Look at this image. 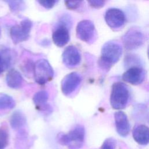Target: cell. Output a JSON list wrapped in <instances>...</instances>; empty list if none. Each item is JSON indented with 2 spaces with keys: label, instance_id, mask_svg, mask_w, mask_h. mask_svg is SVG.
<instances>
[{
  "label": "cell",
  "instance_id": "9",
  "mask_svg": "<svg viewBox=\"0 0 149 149\" xmlns=\"http://www.w3.org/2000/svg\"><path fill=\"white\" fill-rule=\"evenodd\" d=\"M81 77L76 72H72L66 76L62 80L61 88L65 95L72 94L79 86Z\"/></svg>",
  "mask_w": 149,
  "mask_h": 149
},
{
  "label": "cell",
  "instance_id": "6",
  "mask_svg": "<svg viewBox=\"0 0 149 149\" xmlns=\"http://www.w3.org/2000/svg\"><path fill=\"white\" fill-rule=\"evenodd\" d=\"M122 41L126 49L132 50L140 47L144 41L142 33L137 29L129 30L123 36Z\"/></svg>",
  "mask_w": 149,
  "mask_h": 149
},
{
  "label": "cell",
  "instance_id": "3",
  "mask_svg": "<svg viewBox=\"0 0 149 149\" xmlns=\"http://www.w3.org/2000/svg\"><path fill=\"white\" fill-rule=\"evenodd\" d=\"M129 98V91L125 84L121 82L113 84L110 95L111 107L115 109L124 108Z\"/></svg>",
  "mask_w": 149,
  "mask_h": 149
},
{
  "label": "cell",
  "instance_id": "22",
  "mask_svg": "<svg viewBox=\"0 0 149 149\" xmlns=\"http://www.w3.org/2000/svg\"><path fill=\"white\" fill-rule=\"evenodd\" d=\"M6 2L9 4L11 10L13 11L20 10L23 8V2L20 1H8Z\"/></svg>",
  "mask_w": 149,
  "mask_h": 149
},
{
  "label": "cell",
  "instance_id": "13",
  "mask_svg": "<svg viewBox=\"0 0 149 149\" xmlns=\"http://www.w3.org/2000/svg\"><path fill=\"white\" fill-rule=\"evenodd\" d=\"M123 80L130 84H140L144 79V70L139 67H133L127 70L122 76Z\"/></svg>",
  "mask_w": 149,
  "mask_h": 149
},
{
  "label": "cell",
  "instance_id": "1",
  "mask_svg": "<svg viewBox=\"0 0 149 149\" xmlns=\"http://www.w3.org/2000/svg\"><path fill=\"white\" fill-rule=\"evenodd\" d=\"M122 47L119 44L114 41L106 42L101 49L100 65L108 69L115 64L121 56Z\"/></svg>",
  "mask_w": 149,
  "mask_h": 149
},
{
  "label": "cell",
  "instance_id": "21",
  "mask_svg": "<svg viewBox=\"0 0 149 149\" xmlns=\"http://www.w3.org/2000/svg\"><path fill=\"white\" fill-rule=\"evenodd\" d=\"M26 137L25 134L21 133L19 139L16 142V149H27L29 147V144H28Z\"/></svg>",
  "mask_w": 149,
  "mask_h": 149
},
{
  "label": "cell",
  "instance_id": "17",
  "mask_svg": "<svg viewBox=\"0 0 149 149\" xmlns=\"http://www.w3.org/2000/svg\"><path fill=\"white\" fill-rule=\"evenodd\" d=\"M10 123L14 129H19L22 127L26 123V118L23 114L19 111L15 112L11 116Z\"/></svg>",
  "mask_w": 149,
  "mask_h": 149
},
{
  "label": "cell",
  "instance_id": "14",
  "mask_svg": "<svg viewBox=\"0 0 149 149\" xmlns=\"http://www.w3.org/2000/svg\"><path fill=\"white\" fill-rule=\"evenodd\" d=\"M132 135L134 140L139 144L146 145L149 143V127L144 125L136 126Z\"/></svg>",
  "mask_w": 149,
  "mask_h": 149
},
{
  "label": "cell",
  "instance_id": "7",
  "mask_svg": "<svg viewBox=\"0 0 149 149\" xmlns=\"http://www.w3.org/2000/svg\"><path fill=\"white\" fill-rule=\"evenodd\" d=\"M76 35L79 39L84 42L92 41L95 35V29L93 23L88 20L80 22L76 27Z\"/></svg>",
  "mask_w": 149,
  "mask_h": 149
},
{
  "label": "cell",
  "instance_id": "5",
  "mask_svg": "<svg viewBox=\"0 0 149 149\" xmlns=\"http://www.w3.org/2000/svg\"><path fill=\"white\" fill-rule=\"evenodd\" d=\"M32 22L28 19L23 20L19 24L13 26L10 30L12 41L17 44L26 40L29 37Z\"/></svg>",
  "mask_w": 149,
  "mask_h": 149
},
{
  "label": "cell",
  "instance_id": "19",
  "mask_svg": "<svg viewBox=\"0 0 149 149\" xmlns=\"http://www.w3.org/2000/svg\"><path fill=\"white\" fill-rule=\"evenodd\" d=\"M48 95L45 91H40L36 93L33 97V101L37 107L43 106L48 100Z\"/></svg>",
  "mask_w": 149,
  "mask_h": 149
},
{
  "label": "cell",
  "instance_id": "4",
  "mask_svg": "<svg viewBox=\"0 0 149 149\" xmlns=\"http://www.w3.org/2000/svg\"><path fill=\"white\" fill-rule=\"evenodd\" d=\"M33 70L34 80L40 84H44L49 81L54 76L52 68L45 59L38 60L34 65Z\"/></svg>",
  "mask_w": 149,
  "mask_h": 149
},
{
  "label": "cell",
  "instance_id": "15",
  "mask_svg": "<svg viewBox=\"0 0 149 149\" xmlns=\"http://www.w3.org/2000/svg\"><path fill=\"white\" fill-rule=\"evenodd\" d=\"M23 81V79L20 73L15 69L10 70L6 76V83L9 87L12 88L20 87Z\"/></svg>",
  "mask_w": 149,
  "mask_h": 149
},
{
  "label": "cell",
  "instance_id": "2",
  "mask_svg": "<svg viewBox=\"0 0 149 149\" xmlns=\"http://www.w3.org/2000/svg\"><path fill=\"white\" fill-rule=\"evenodd\" d=\"M85 130L83 126L77 125L68 134L59 137V143L66 146L69 149H79L84 143Z\"/></svg>",
  "mask_w": 149,
  "mask_h": 149
},
{
  "label": "cell",
  "instance_id": "16",
  "mask_svg": "<svg viewBox=\"0 0 149 149\" xmlns=\"http://www.w3.org/2000/svg\"><path fill=\"white\" fill-rule=\"evenodd\" d=\"M12 55L8 49L0 50V73L6 70L11 63Z\"/></svg>",
  "mask_w": 149,
  "mask_h": 149
},
{
  "label": "cell",
  "instance_id": "18",
  "mask_svg": "<svg viewBox=\"0 0 149 149\" xmlns=\"http://www.w3.org/2000/svg\"><path fill=\"white\" fill-rule=\"evenodd\" d=\"M15 106V100L5 94L0 95V109H12Z\"/></svg>",
  "mask_w": 149,
  "mask_h": 149
},
{
  "label": "cell",
  "instance_id": "24",
  "mask_svg": "<svg viewBox=\"0 0 149 149\" xmlns=\"http://www.w3.org/2000/svg\"><path fill=\"white\" fill-rule=\"evenodd\" d=\"M38 2L40 4H41V5H42V6H44V8H47V9L52 8L54 6V5L55 4V3L56 2V1L55 0H54V1H49V0L39 1Z\"/></svg>",
  "mask_w": 149,
  "mask_h": 149
},
{
  "label": "cell",
  "instance_id": "26",
  "mask_svg": "<svg viewBox=\"0 0 149 149\" xmlns=\"http://www.w3.org/2000/svg\"><path fill=\"white\" fill-rule=\"evenodd\" d=\"M88 3L93 8H100L102 7L104 5L105 1H100V0H94V1H89Z\"/></svg>",
  "mask_w": 149,
  "mask_h": 149
},
{
  "label": "cell",
  "instance_id": "23",
  "mask_svg": "<svg viewBox=\"0 0 149 149\" xmlns=\"http://www.w3.org/2000/svg\"><path fill=\"white\" fill-rule=\"evenodd\" d=\"M116 141L113 138H108L103 143L101 149H115Z\"/></svg>",
  "mask_w": 149,
  "mask_h": 149
},
{
  "label": "cell",
  "instance_id": "11",
  "mask_svg": "<svg viewBox=\"0 0 149 149\" xmlns=\"http://www.w3.org/2000/svg\"><path fill=\"white\" fill-rule=\"evenodd\" d=\"M62 60L67 66L74 67L81 61L80 54L75 47L72 45L69 46L66 48L62 54Z\"/></svg>",
  "mask_w": 149,
  "mask_h": 149
},
{
  "label": "cell",
  "instance_id": "8",
  "mask_svg": "<svg viewBox=\"0 0 149 149\" xmlns=\"http://www.w3.org/2000/svg\"><path fill=\"white\" fill-rule=\"evenodd\" d=\"M105 20L110 27L117 29L124 24L125 16L121 10L116 8H111L107 10L105 15Z\"/></svg>",
  "mask_w": 149,
  "mask_h": 149
},
{
  "label": "cell",
  "instance_id": "10",
  "mask_svg": "<svg viewBox=\"0 0 149 149\" xmlns=\"http://www.w3.org/2000/svg\"><path fill=\"white\" fill-rule=\"evenodd\" d=\"M65 22H62L58 27H56L52 34V40L54 42L58 47H63L69 41L70 36L69 30L65 25Z\"/></svg>",
  "mask_w": 149,
  "mask_h": 149
},
{
  "label": "cell",
  "instance_id": "25",
  "mask_svg": "<svg viewBox=\"0 0 149 149\" xmlns=\"http://www.w3.org/2000/svg\"><path fill=\"white\" fill-rule=\"evenodd\" d=\"M81 3V1H65V4L66 6L71 9H74L77 8Z\"/></svg>",
  "mask_w": 149,
  "mask_h": 149
},
{
  "label": "cell",
  "instance_id": "27",
  "mask_svg": "<svg viewBox=\"0 0 149 149\" xmlns=\"http://www.w3.org/2000/svg\"><path fill=\"white\" fill-rule=\"evenodd\" d=\"M148 59H149V48L148 49Z\"/></svg>",
  "mask_w": 149,
  "mask_h": 149
},
{
  "label": "cell",
  "instance_id": "12",
  "mask_svg": "<svg viewBox=\"0 0 149 149\" xmlns=\"http://www.w3.org/2000/svg\"><path fill=\"white\" fill-rule=\"evenodd\" d=\"M116 129L120 136L125 137L130 132V123L126 115L122 111H118L114 114Z\"/></svg>",
  "mask_w": 149,
  "mask_h": 149
},
{
  "label": "cell",
  "instance_id": "20",
  "mask_svg": "<svg viewBox=\"0 0 149 149\" xmlns=\"http://www.w3.org/2000/svg\"><path fill=\"white\" fill-rule=\"evenodd\" d=\"M9 143V134L4 127H0V149H4Z\"/></svg>",
  "mask_w": 149,
  "mask_h": 149
}]
</instances>
